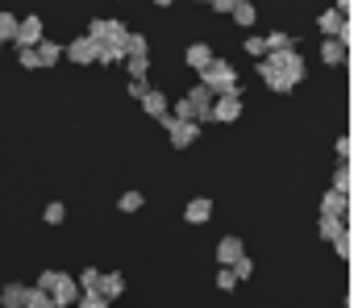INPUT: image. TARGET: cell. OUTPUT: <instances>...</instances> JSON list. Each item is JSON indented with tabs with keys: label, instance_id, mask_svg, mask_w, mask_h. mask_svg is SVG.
Returning a JSON list of instances; mask_svg holds the SVG:
<instances>
[{
	"label": "cell",
	"instance_id": "obj_1",
	"mask_svg": "<svg viewBox=\"0 0 354 308\" xmlns=\"http://www.w3.org/2000/svg\"><path fill=\"white\" fill-rule=\"evenodd\" d=\"M259 79H263L271 92H292V88L304 79V59L296 55V46L267 50V55L259 59Z\"/></svg>",
	"mask_w": 354,
	"mask_h": 308
},
{
	"label": "cell",
	"instance_id": "obj_2",
	"mask_svg": "<svg viewBox=\"0 0 354 308\" xmlns=\"http://www.w3.org/2000/svg\"><path fill=\"white\" fill-rule=\"evenodd\" d=\"M201 84H205L213 96H225V92H242V84H238V71H234L225 59H213L209 67H201Z\"/></svg>",
	"mask_w": 354,
	"mask_h": 308
},
{
	"label": "cell",
	"instance_id": "obj_3",
	"mask_svg": "<svg viewBox=\"0 0 354 308\" xmlns=\"http://www.w3.org/2000/svg\"><path fill=\"white\" fill-rule=\"evenodd\" d=\"M154 121L167 129V137H171V146H175V150H184V146H192V142L201 137V121H175V117H171V108H167L162 117H154Z\"/></svg>",
	"mask_w": 354,
	"mask_h": 308
},
{
	"label": "cell",
	"instance_id": "obj_4",
	"mask_svg": "<svg viewBox=\"0 0 354 308\" xmlns=\"http://www.w3.org/2000/svg\"><path fill=\"white\" fill-rule=\"evenodd\" d=\"M209 113H213V121H221V125L238 121V117H242V92H225V96H213Z\"/></svg>",
	"mask_w": 354,
	"mask_h": 308
},
{
	"label": "cell",
	"instance_id": "obj_5",
	"mask_svg": "<svg viewBox=\"0 0 354 308\" xmlns=\"http://www.w3.org/2000/svg\"><path fill=\"white\" fill-rule=\"evenodd\" d=\"M88 38H92V42H125L129 30H125L121 21H104V17H96V21L88 26Z\"/></svg>",
	"mask_w": 354,
	"mask_h": 308
},
{
	"label": "cell",
	"instance_id": "obj_6",
	"mask_svg": "<svg viewBox=\"0 0 354 308\" xmlns=\"http://www.w3.org/2000/svg\"><path fill=\"white\" fill-rule=\"evenodd\" d=\"M42 42V17H17L13 46H38Z\"/></svg>",
	"mask_w": 354,
	"mask_h": 308
},
{
	"label": "cell",
	"instance_id": "obj_7",
	"mask_svg": "<svg viewBox=\"0 0 354 308\" xmlns=\"http://www.w3.org/2000/svg\"><path fill=\"white\" fill-rule=\"evenodd\" d=\"M96 55H100V42H92L88 34L75 38V42L63 50V59H71V63H80V67H84V63H96Z\"/></svg>",
	"mask_w": 354,
	"mask_h": 308
},
{
	"label": "cell",
	"instance_id": "obj_8",
	"mask_svg": "<svg viewBox=\"0 0 354 308\" xmlns=\"http://www.w3.org/2000/svg\"><path fill=\"white\" fill-rule=\"evenodd\" d=\"M75 300H80V283L71 275H63L59 287H50V304L55 308H75Z\"/></svg>",
	"mask_w": 354,
	"mask_h": 308
},
{
	"label": "cell",
	"instance_id": "obj_9",
	"mask_svg": "<svg viewBox=\"0 0 354 308\" xmlns=\"http://www.w3.org/2000/svg\"><path fill=\"white\" fill-rule=\"evenodd\" d=\"M209 217H213V200H209V196L188 200V209H184V221H188V225H209Z\"/></svg>",
	"mask_w": 354,
	"mask_h": 308
},
{
	"label": "cell",
	"instance_id": "obj_10",
	"mask_svg": "<svg viewBox=\"0 0 354 308\" xmlns=\"http://www.w3.org/2000/svg\"><path fill=\"white\" fill-rule=\"evenodd\" d=\"M96 291H100L104 300H117V296L125 291V275H121V271H100V279H96Z\"/></svg>",
	"mask_w": 354,
	"mask_h": 308
},
{
	"label": "cell",
	"instance_id": "obj_11",
	"mask_svg": "<svg viewBox=\"0 0 354 308\" xmlns=\"http://www.w3.org/2000/svg\"><path fill=\"white\" fill-rule=\"evenodd\" d=\"M346 204H350V196H342V192H325L321 196V217H346Z\"/></svg>",
	"mask_w": 354,
	"mask_h": 308
},
{
	"label": "cell",
	"instance_id": "obj_12",
	"mask_svg": "<svg viewBox=\"0 0 354 308\" xmlns=\"http://www.w3.org/2000/svg\"><path fill=\"white\" fill-rule=\"evenodd\" d=\"M238 254H246L242 238H234V233H230V238H221V242H217V262H221V267H230Z\"/></svg>",
	"mask_w": 354,
	"mask_h": 308
},
{
	"label": "cell",
	"instance_id": "obj_13",
	"mask_svg": "<svg viewBox=\"0 0 354 308\" xmlns=\"http://www.w3.org/2000/svg\"><path fill=\"white\" fill-rule=\"evenodd\" d=\"M342 21H346V13H342V9H325V13L317 17V30H321L325 38H337V30H342Z\"/></svg>",
	"mask_w": 354,
	"mask_h": 308
},
{
	"label": "cell",
	"instance_id": "obj_14",
	"mask_svg": "<svg viewBox=\"0 0 354 308\" xmlns=\"http://www.w3.org/2000/svg\"><path fill=\"white\" fill-rule=\"evenodd\" d=\"M34 55H38V67H55V63L63 59V46H59V42H50V38H42V42L34 46Z\"/></svg>",
	"mask_w": 354,
	"mask_h": 308
},
{
	"label": "cell",
	"instance_id": "obj_15",
	"mask_svg": "<svg viewBox=\"0 0 354 308\" xmlns=\"http://www.w3.org/2000/svg\"><path fill=\"white\" fill-rule=\"evenodd\" d=\"M26 296H30L26 283H5V291H0V304H5V308H26Z\"/></svg>",
	"mask_w": 354,
	"mask_h": 308
},
{
	"label": "cell",
	"instance_id": "obj_16",
	"mask_svg": "<svg viewBox=\"0 0 354 308\" xmlns=\"http://www.w3.org/2000/svg\"><path fill=\"white\" fill-rule=\"evenodd\" d=\"M321 63H325V67H342V63H346V46H342L337 38H325V46H321Z\"/></svg>",
	"mask_w": 354,
	"mask_h": 308
},
{
	"label": "cell",
	"instance_id": "obj_17",
	"mask_svg": "<svg viewBox=\"0 0 354 308\" xmlns=\"http://www.w3.org/2000/svg\"><path fill=\"white\" fill-rule=\"evenodd\" d=\"M138 100H142V113H150V117H162V113H167V96L154 92V88H146Z\"/></svg>",
	"mask_w": 354,
	"mask_h": 308
},
{
	"label": "cell",
	"instance_id": "obj_18",
	"mask_svg": "<svg viewBox=\"0 0 354 308\" xmlns=\"http://www.w3.org/2000/svg\"><path fill=\"white\" fill-rule=\"evenodd\" d=\"M209 63H213L209 42H192V46H188V67H196V71H201V67H209Z\"/></svg>",
	"mask_w": 354,
	"mask_h": 308
},
{
	"label": "cell",
	"instance_id": "obj_19",
	"mask_svg": "<svg viewBox=\"0 0 354 308\" xmlns=\"http://www.w3.org/2000/svg\"><path fill=\"white\" fill-rule=\"evenodd\" d=\"M121 63L129 67V75H133V79H146V71H150V55H125Z\"/></svg>",
	"mask_w": 354,
	"mask_h": 308
},
{
	"label": "cell",
	"instance_id": "obj_20",
	"mask_svg": "<svg viewBox=\"0 0 354 308\" xmlns=\"http://www.w3.org/2000/svg\"><path fill=\"white\" fill-rule=\"evenodd\" d=\"M230 13H234V21H238L242 30H246V26H254V17H259V13H254V5H250V0H238V5H234Z\"/></svg>",
	"mask_w": 354,
	"mask_h": 308
},
{
	"label": "cell",
	"instance_id": "obj_21",
	"mask_svg": "<svg viewBox=\"0 0 354 308\" xmlns=\"http://www.w3.org/2000/svg\"><path fill=\"white\" fill-rule=\"evenodd\" d=\"M342 225H346L342 217H321V221H317V233H321L325 242H333V238L342 233Z\"/></svg>",
	"mask_w": 354,
	"mask_h": 308
},
{
	"label": "cell",
	"instance_id": "obj_22",
	"mask_svg": "<svg viewBox=\"0 0 354 308\" xmlns=\"http://www.w3.org/2000/svg\"><path fill=\"white\" fill-rule=\"evenodd\" d=\"M230 271H234V279H238V283H246V279H250V275H254V262H250V258H246V254H238V258H234V262H230Z\"/></svg>",
	"mask_w": 354,
	"mask_h": 308
},
{
	"label": "cell",
	"instance_id": "obj_23",
	"mask_svg": "<svg viewBox=\"0 0 354 308\" xmlns=\"http://www.w3.org/2000/svg\"><path fill=\"white\" fill-rule=\"evenodd\" d=\"M13 34H17V17L13 13H5V9H0V42H13Z\"/></svg>",
	"mask_w": 354,
	"mask_h": 308
},
{
	"label": "cell",
	"instance_id": "obj_24",
	"mask_svg": "<svg viewBox=\"0 0 354 308\" xmlns=\"http://www.w3.org/2000/svg\"><path fill=\"white\" fill-rule=\"evenodd\" d=\"M113 300H104L100 291H80V300H75V308H109Z\"/></svg>",
	"mask_w": 354,
	"mask_h": 308
},
{
	"label": "cell",
	"instance_id": "obj_25",
	"mask_svg": "<svg viewBox=\"0 0 354 308\" xmlns=\"http://www.w3.org/2000/svg\"><path fill=\"white\" fill-rule=\"evenodd\" d=\"M26 308H55V304H50V291H42V287H30V296H26Z\"/></svg>",
	"mask_w": 354,
	"mask_h": 308
},
{
	"label": "cell",
	"instance_id": "obj_26",
	"mask_svg": "<svg viewBox=\"0 0 354 308\" xmlns=\"http://www.w3.org/2000/svg\"><path fill=\"white\" fill-rule=\"evenodd\" d=\"M125 55H150V42H146L142 34H129V38H125Z\"/></svg>",
	"mask_w": 354,
	"mask_h": 308
},
{
	"label": "cell",
	"instance_id": "obj_27",
	"mask_svg": "<svg viewBox=\"0 0 354 308\" xmlns=\"http://www.w3.org/2000/svg\"><path fill=\"white\" fill-rule=\"evenodd\" d=\"M333 192H342V196H350V167L342 163L337 171H333Z\"/></svg>",
	"mask_w": 354,
	"mask_h": 308
},
{
	"label": "cell",
	"instance_id": "obj_28",
	"mask_svg": "<svg viewBox=\"0 0 354 308\" xmlns=\"http://www.w3.org/2000/svg\"><path fill=\"white\" fill-rule=\"evenodd\" d=\"M263 42H267V50H283V46H292V34H279V30H271Z\"/></svg>",
	"mask_w": 354,
	"mask_h": 308
},
{
	"label": "cell",
	"instance_id": "obj_29",
	"mask_svg": "<svg viewBox=\"0 0 354 308\" xmlns=\"http://www.w3.org/2000/svg\"><path fill=\"white\" fill-rule=\"evenodd\" d=\"M333 250H337V258H342V262H350V233H346V225H342V233L333 238Z\"/></svg>",
	"mask_w": 354,
	"mask_h": 308
},
{
	"label": "cell",
	"instance_id": "obj_30",
	"mask_svg": "<svg viewBox=\"0 0 354 308\" xmlns=\"http://www.w3.org/2000/svg\"><path fill=\"white\" fill-rule=\"evenodd\" d=\"M171 117H175V121H196V108L188 104V96H184V100H175V113H171Z\"/></svg>",
	"mask_w": 354,
	"mask_h": 308
},
{
	"label": "cell",
	"instance_id": "obj_31",
	"mask_svg": "<svg viewBox=\"0 0 354 308\" xmlns=\"http://www.w3.org/2000/svg\"><path fill=\"white\" fill-rule=\"evenodd\" d=\"M17 59H21L26 71H38V55H34V46H17Z\"/></svg>",
	"mask_w": 354,
	"mask_h": 308
},
{
	"label": "cell",
	"instance_id": "obj_32",
	"mask_svg": "<svg viewBox=\"0 0 354 308\" xmlns=\"http://www.w3.org/2000/svg\"><path fill=\"white\" fill-rule=\"evenodd\" d=\"M117 204H121V213H138V209H142V192H125Z\"/></svg>",
	"mask_w": 354,
	"mask_h": 308
},
{
	"label": "cell",
	"instance_id": "obj_33",
	"mask_svg": "<svg viewBox=\"0 0 354 308\" xmlns=\"http://www.w3.org/2000/svg\"><path fill=\"white\" fill-rule=\"evenodd\" d=\"M59 279H63V271H42V275H38V287L50 291V287H59Z\"/></svg>",
	"mask_w": 354,
	"mask_h": 308
},
{
	"label": "cell",
	"instance_id": "obj_34",
	"mask_svg": "<svg viewBox=\"0 0 354 308\" xmlns=\"http://www.w3.org/2000/svg\"><path fill=\"white\" fill-rule=\"evenodd\" d=\"M217 287H221V291H234V287H238V279H234V271H230V267H221V271H217Z\"/></svg>",
	"mask_w": 354,
	"mask_h": 308
},
{
	"label": "cell",
	"instance_id": "obj_35",
	"mask_svg": "<svg viewBox=\"0 0 354 308\" xmlns=\"http://www.w3.org/2000/svg\"><path fill=\"white\" fill-rule=\"evenodd\" d=\"M63 217H67L63 204H46V225H63Z\"/></svg>",
	"mask_w": 354,
	"mask_h": 308
},
{
	"label": "cell",
	"instance_id": "obj_36",
	"mask_svg": "<svg viewBox=\"0 0 354 308\" xmlns=\"http://www.w3.org/2000/svg\"><path fill=\"white\" fill-rule=\"evenodd\" d=\"M96 279H100V271H92V267H88V271L80 275V291H96Z\"/></svg>",
	"mask_w": 354,
	"mask_h": 308
},
{
	"label": "cell",
	"instance_id": "obj_37",
	"mask_svg": "<svg viewBox=\"0 0 354 308\" xmlns=\"http://www.w3.org/2000/svg\"><path fill=\"white\" fill-rule=\"evenodd\" d=\"M246 55L263 59V55H267V42H263V38H246Z\"/></svg>",
	"mask_w": 354,
	"mask_h": 308
},
{
	"label": "cell",
	"instance_id": "obj_38",
	"mask_svg": "<svg viewBox=\"0 0 354 308\" xmlns=\"http://www.w3.org/2000/svg\"><path fill=\"white\" fill-rule=\"evenodd\" d=\"M333 150H337V159H342V163H350V137H346V133L337 137V146H333Z\"/></svg>",
	"mask_w": 354,
	"mask_h": 308
},
{
	"label": "cell",
	"instance_id": "obj_39",
	"mask_svg": "<svg viewBox=\"0 0 354 308\" xmlns=\"http://www.w3.org/2000/svg\"><path fill=\"white\" fill-rule=\"evenodd\" d=\"M209 5H213V9H217V13H230V9H234V5H238V0H209Z\"/></svg>",
	"mask_w": 354,
	"mask_h": 308
},
{
	"label": "cell",
	"instance_id": "obj_40",
	"mask_svg": "<svg viewBox=\"0 0 354 308\" xmlns=\"http://www.w3.org/2000/svg\"><path fill=\"white\" fill-rule=\"evenodd\" d=\"M142 92H146V79H133V84H129V96H133V100H138V96H142Z\"/></svg>",
	"mask_w": 354,
	"mask_h": 308
},
{
	"label": "cell",
	"instance_id": "obj_41",
	"mask_svg": "<svg viewBox=\"0 0 354 308\" xmlns=\"http://www.w3.org/2000/svg\"><path fill=\"white\" fill-rule=\"evenodd\" d=\"M154 5H158V9H171V5H175V0H154Z\"/></svg>",
	"mask_w": 354,
	"mask_h": 308
},
{
	"label": "cell",
	"instance_id": "obj_42",
	"mask_svg": "<svg viewBox=\"0 0 354 308\" xmlns=\"http://www.w3.org/2000/svg\"><path fill=\"white\" fill-rule=\"evenodd\" d=\"M337 9H342V13H350V0H337Z\"/></svg>",
	"mask_w": 354,
	"mask_h": 308
},
{
	"label": "cell",
	"instance_id": "obj_43",
	"mask_svg": "<svg viewBox=\"0 0 354 308\" xmlns=\"http://www.w3.org/2000/svg\"><path fill=\"white\" fill-rule=\"evenodd\" d=\"M0 55H5V42H0Z\"/></svg>",
	"mask_w": 354,
	"mask_h": 308
},
{
	"label": "cell",
	"instance_id": "obj_44",
	"mask_svg": "<svg viewBox=\"0 0 354 308\" xmlns=\"http://www.w3.org/2000/svg\"><path fill=\"white\" fill-rule=\"evenodd\" d=\"M201 5H209V0H201Z\"/></svg>",
	"mask_w": 354,
	"mask_h": 308
}]
</instances>
